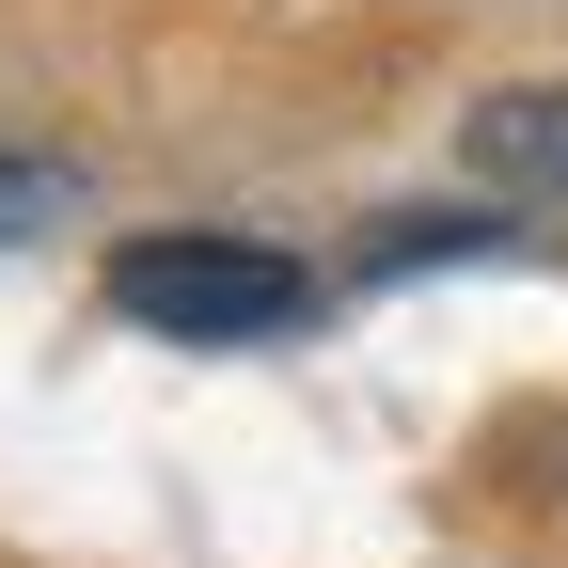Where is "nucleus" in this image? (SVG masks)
<instances>
[{
	"label": "nucleus",
	"instance_id": "f257e3e1",
	"mask_svg": "<svg viewBox=\"0 0 568 568\" xmlns=\"http://www.w3.org/2000/svg\"><path fill=\"white\" fill-rule=\"evenodd\" d=\"M111 316L174 332V347H268L316 316V268L268 237H126L111 253Z\"/></svg>",
	"mask_w": 568,
	"mask_h": 568
},
{
	"label": "nucleus",
	"instance_id": "f03ea898",
	"mask_svg": "<svg viewBox=\"0 0 568 568\" xmlns=\"http://www.w3.org/2000/svg\"><path fill=\"white\" fill-rule=\"evenodd\" d=\"M474 174H489V190H568V80L489 95V111H474Z\"/></svg>",
	"mask_w": 568,
	"mask_h": 568
},
{
	"label": "nucleus",
	"instance_id": "7ed1b4c3",
	"mask_svg": "<svg viewBox=\"0 0 568 568\" xmlns=\"http://www.w3.org/2000/svg\"><path fill=\"white\" fill-rule=\"evenodd\" d=\"M63 205H80V174H63V159H0V253H17V237H48Z\"/></svg>",
	"mask_w": 568,
	"mask_h": 568
}]
</instances>
